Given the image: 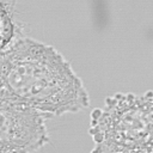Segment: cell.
I'll list each match as a JSON object with an SVG mask.
<instances>
[{"instance_id":"277c9868","label":"cell","mask_w":153,"mask_h":153,"mask_svg":"<svg viewBox=\"0 0 153 153\" xmlns=\"http://www.w3.org/2000/svg\"><path fill=\"white\" fill-rule=\"evenodd\" d=\"M14 1H0L1 19V50L23 36L20 23L14 19Z\"/></svg>"},{"instance_id":"6da1fadb","label":"cell","mask_w":153,"mask_h":153,"mask_svg":"<svg viewBox=\"0 0 153 153\" xmlns=\"http://www.w3.org/2000/svg\"><path fill=\"white\" fill-rule=\"evenodd\" d=\"M0 97L45 117L79 112L90 96L69 61L53 45L22 36L0 54Z\"/></svg>"},{"instance_id":"7a4b0ae2","label":"cell","mask_w":153,"mask_h":153,"mask_svg":"<svg viewBox=\"0 0 153 153\" xmlns=\"http://www.w3.org/2000/svg\"><path fill=\"white\" fill-rule=\"evenodd\" d=\"M90 153H153V91L117 92L91 111Z\"/></svg>"},{"instance_id":"3957f363","label":"cell","mask_w":153,"mask_h":153,"mask_svg":"<svg viewBox=\"0 0 153 153\" xmlns=\"http://www.w3.org/2000/svg\"><path fill=\"white\" fill-rule=\"evenodd\" d=\"M0 153H33L49 141L47 117L23 103L0 97Z\"/></svg>"}]
</instances>
